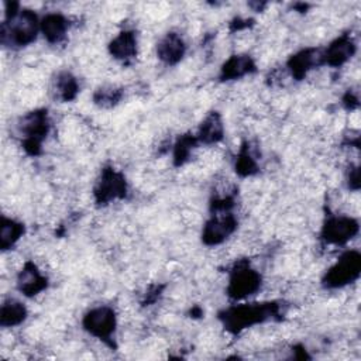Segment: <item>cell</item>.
Returning a JSON list of instances; mask_svg holds the SVG:
<instances>
[{"label": "cell", "mask_w": 361, "mask_h": 361, "mask_svg": "<svg viewBox=\"0 0 361 361\" xmlns=\"http://www.w3.org/2000/svg\"><path fill=\"white\" fill-rule=\"evenodd\" d=\"M261 286V275L248 264H237L228 278L227 293L233 299H244L254 295Z\"/></svg>", "instance_id": "8992f818"}, {"label": "cell", "mask_w": 361, "mask_h": 361, "mask_svg": "<svg viewBox=\"0 0 361 361\" xmlns=\"http://www.w3.org/2000/svg\"><path fill=\"white\" fill-rule=\"evenodd\" d=\"M237 228V219L230 212H213L212 217L206 221L202 240L206 245L221 244Z\"/></svg>", "instance_id": "52a82bcc"}, {"label": "cell", "mask_w": 361, "mask_h": 361, "mask_svg": "<svg viewBox=\"0 0 361 361\" xmlns=\"http://www.w3.org/2000/svg\"><path fill=\"white\" fill-rule=\"evenodd\" d=\"M24 234V224L8 217H3L1 220V231H0V244L1 250L11 248Z\"/></svg>", "instance_id": "ffe728a7"}, {"label": "cell", "mask_w": 361, "mask_h": 361, "mask_svg": "<svg viewBox=\"0 0 361 361\" xmlns=\"http://www.w3.org/2000/svg\"><path fill=\"white\" fill-rule=\"evenodd\" d=\"M361 269V255L357 251L344 252L337 262L326 272L323 278V283L327 288H341L353 281H355L360 275Z\"/></svg>", "instance_id": "277c9868"}, {"label": "cell", "mask_w": 361, "mask_h": 361, "mask_svg": "<svg viewBox=\"0 0 361 361\" xmlns=\"http://www.w3.org/2000/svg\"><path fill=\"white\" fill-rule=\"evenodd\" d=\"M27 314V307L21 302L16 299H8L1 305L0 324L3 327H16L25 320Z\"/></svg>", "instance_id": "ac0fdd59"}, {"label": "cell", "mask_w": 361, "mask_h": 361, "mask_svg": "<svg viewBox=\"0 0 361 361\" xmlns=\"http://www.w3.org/2000/svg\"><path fill=\"white\" fill-rule=\"evenodd\" d=\"M17 288L23 295L32 298L47 288V278L34 262L28 261L23 265L17 276Z\"/></svg>", "instance_id": "30bf717a"}, {"label": "cell", "mask_w": 361, "mask_h": 361, "mask_svg": "<svg viewBox=\"0 0 361 361\" xmlns=\"http://www.w3.org/2000/svg\"><path fill=\"white\" fill-rule=\"evenodd\" d=\"M355 45L348 35H343L334 39L326 51L322 52V63H327L330 66H341L345 63L351 55L354 54Z\"/></svg>", "instance_id": "7c38bea8"}, {"label": "cell", "mask_w": 361, "mask_h": 361, "mask_svg": "<svg viewBox=\"0 0 361 361\" xmlns=\"http://www.w3.org/2000/svg\"><path fill=\"white\" fill-rule=\"evenodd\" d=\"M79 92V83L76 78L69 72L58 73L56 79L54 80V93L56 99L62 102H71L76 97Z\"/></svg>", "instance_id": "d6986e66"}, {"label": "cell", "mask_w": 361, "mask_h": 361, "mask_svg": "<svg viewBox=\"0 0 361 361\" xmlns=\"http://www.w3.org/2000/svg\"><path fill=\"white\" fill-rule=\"evenodd\" d=\"M127 183L124 176L113 168H104L100 179L94 186V197L100 204H106L111 200L121 199L126 196Z\"/></svg>", "instance_id": "ba28073f"}, {"label": "cell", "mask_w": 361, "mask_h": 361, "mask_svg": "<svg viewBox=\"0 0 361 361\" xmlns=\"http://www.w3.org/2000/svg\"><path fill=\"white\" fill-rule=\"evenodd\" d=\"M358 233V223L348 216L329 217L322 228V238L327 244L340 245Z\"/></svg>", "instance_id": "9c48e42d"}, {"label": "cell", "mask_w": 361, "mask_h": 361, "mask_svg": "<svg viewBox=\"0 0 361 361\" xmlns=\"http://www.w3.org/2000/svg\"><path fill=\"white\" fill-rule=\"evenodd\" d=\"M185 52V41L178 32H168L157 45V55L166 65L178 63L183 58Z\"/></svg>", "instance_id": "8fae6325"}, {"label": "cell", "mask_w": 361, "mask_h": 361, "mask_svg": "<svg viewBox=\"0 0 361 361\" xmlns=\"http://www.w3.org/2000/svg\"><path fill=\"white\" fill-rule=\"evenodd\" d=\"M39 31L37 14L31 10H18L13 3V10L6 11V20L1 25V44L7 47H25L34 42Z\"/></svg>", "instance_id": "6da1fadb"}, {"label": "cell", "mask_w": 361, "mask_h": 361, "mask_svg": "<svg viewBox=\"0 0 361 361\" xmlns=\"http://www.w3.org/2000/svg\"><path fill=\"white\" fill-rule=\"evenodd\" d=\"M109 51L113 55V58L121 61V62H128L137 55V37L133 31H121L117 34L110 45Z\"/></svg>", "instance_id": "5bb4252c"}, {"label": "cell", "mask_w": 361, "mask_h": 361, "mask_svg": "<svg viewBox=\"0 0 361 361\" xmlns=\"http://www.w3.org/2000/svg\"><path fill=\"white\" fill-rule=\"evenodd\" d=\"M82 326L90 336L113 344L111 336L114 334L117 326L116 313L110 306L93 307L83 316Z\"/></svg>", "instance_id": "5b68a950"}, {"label": "cell", "mask_w": 361, "mask_h": 361, "mask_svg": "<svg viewBox=\"0 0 361 361\" xmlns=\"http://www.w3.org/2000/svg\"><path fill=\"white\" fill-rule=\"evenodd\" d=\"M322 63V52L316 48H306L288 61V69L293 78L302 79L313 66Z\"/></svg>", "instance_id": "4fadbf2b"}, {"label": "cell", "mask_w": 361, "mask_h": 361, "mask_svg": "<svg viewBox=\"0 0 361 361\" xmlns=\"http://www.w3.org/2000/svg\"><path fill=\"white\" fill-rule=\"evenodd\" d=\"M197 138L192 135H182L173 148V161L176 165H182L188 161L193 147L196 145Z\"/></svg>", "instance_id": "603a6c76"}, {"label": "cell", "mask_w": 361, "mask_h": 361, "mask_svg": "<svg viewBox=\"0 0 361 361\" xmlns=\"http://www.w3.org/2000/svg\"><path fill=\"white\" fill-rule=\"evenodd\" d=\"M18 131L23 137L24 149L31 154H39L41 142L49 131L48 114L45 110H35L21 117L18 123Z\"/></svg>", "instance_id": "3957f363"}, {"label": "cell", "mask_w": 361, "mask_h": 361, "mask_svg": "<svg viewBox=\"0 0 361 361\" xmlns=\"http://www.w3.org/2000/svg\"><path fill=\"white\" fill-rule=\"evenodd\" d=\"M278 314L276 303H244L226 309L220 319L227 330L238 333L243 329L262 323Z\"/></svg>", "instance_id": "7a4b0ae2"}, {"label": "cell", "mask_w": 361, "mask_h": 361, "mask_svg": "<svg viewBox=\"0 0 361 361\" xmlns=\"http://www.w3.org/2000/svg\"><path fill=\"white\" fill-rule=\"evenodd\" d=\"M223 134H224V126H223L221 117L217 111H213L200 124L199 134L196 138L197 141L210 145V144L219 142L223 138Z\"/></svg>", "instance_id": "e0dca14e"}, {"label": "cell", "mask_w": 361, "mask_h": 361, "mask_svg": "<svg viewBox=\"0 0 361 361\" xmlns=\"http://www.w3.org/2000/svg\"><path fill=\"white\" fill-rule=\"evenodd\" d=\"M121 96H123L121 89L107 86V87H100L99 90H96L93 94V100L100 107H113L120 102Z\"/></svg>", "instance_id": "7402d4cb"}, {"label": "cell", "mask_w": 361, "mask_h": 361, "mask_svg": "<svg viewBox=\"0 0 361 361\" xmlns=\"http://www.w3.org/2000/svg\"><path fill=\"white\" fill-rule=\"evenodd\" d=\"M235 172L241 176H250L257 172V162L252 154L248 149V145H243L237 159H235Z\"/></svg>", "instance_id": "44dd1931"}, {"label": "cell", "mask_w": 361, "mask_h": 361, "mask_svg": "<svg viewBox=\"0 0 361 361\" xmlns=\"http://www.w3.org/2000/svg\"><path fill=\"white\" fill-rule=\"evenodd\" d=\"M39 30L49 44H56L65 38L68 20L59 13H49L39 21Z\"/></svg>", "instance_id": "9a60e30c"}, {"label": "cell", "mask_w": 361, "mask_h": 361, "mask_svg": "<svg viewBox=\"0 0 361 361\" xmlns=\"http://www.w3.org/2000/svg\"><path fill=\"white\" fill-rule=\"evenodd\" d=\"M255 71V63L248 55H233L221 66L220 78L223 80H233L245 76Z\"/></svg>", "instance_id": "2e32d148"}]
</instances>
